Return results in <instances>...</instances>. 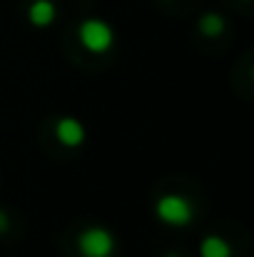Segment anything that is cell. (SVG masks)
I'll return each instance as SVG.
<instances>
[{
	"label": "cell",
	"mask_w": 254,
	"mask_h": 257,
	"mask_svg": "<svg viewBox=\"0 0 254 257\" xmlns=\"http://www.w3.org/2000/svg\"><path fill=\"white\" fill-rule=\"evenodd\" d=\"M112 38H115L112 35V28L107 23H102V20L90 18V20H85L83 25H80V40H83L85 48L92 50V53L107 50L112 45Z\"/></svg>",
	"instance_id": "cell-1"
},
{
	"label": "cell",
	"mask_w": 254,
	"mask_h": 257,
	"mask_svg": "<svg viewBox=\"0 0 254 257\" xmlns=\"http://www.w3.org/2000/svg\"><path fill=\"white\" fill-rule=\"evenodd\" d=\"M192 205L179 195H165L157 202V217L167 225H187L192 220Z\"/></svg>",
	"instance_id": "cell-2"
},
{
	"label": "cell",
	"mask_w": 254,
	"mask_h": 257,
	"mask_svg": "<svg viewBox=\"0 0 254 257\" xmlns=\"http://www.w3.org/2000/svg\"><path fill=\"white\" fill-rule=\"evenodd\" d=\"M167 257H179V255H174V252H172V255H167Z\"/></svg>",
	"instance_id": "cell-9"
},
{
	"label": "cell",
	"mask_w": 254,
	"mask_h": 257,
	"mask_svg": "<svg viewBox=\"0 0 254 257\" xmlns=\"http://www.w3.org/2000/svg\"><path fill=\"white\" fill-rule=\"evenodd\" d=\"M8 230V212L5 210H0V235Z\"/></svg>",
	"instance_id": "cell-8"
},
{
	"label": "cell",
	"mask_w": 254,
	"mask_h": 257,
	"mask_svg": "<svg viewBox=\"0 0 254 257\" xmlns=\"http://www.w3.org/2000/svg\"><path fill=\"white\" fill-rule=\"evenodd\" d=\"M199 30H202L207 38H217V35H222V33H224V20H222V15H217V13H207V15H202V20H199Z\"/></svg>",
	"instance_id": "cell-7"
},
{
	"label": "cell",
	"mask_w": 254,
	"mask_h": 257,
	"mask_svg": "<svg viewBox=\"0 0 254 257\" xmlns=\"http://www.w3.org/2000/svg\"><path fill=\"white\" fill-rule=\"evenodd\" d=\"M202 257H229L232 255V250H229V245L222 240V237H217V235H212V237H207L204 242H202Z\"/></svg>",
	"instance_id": "cell-6"
},
{
	"label": "cell",
	"mask_w": 254,
	"mask_h": 257,
	"mask_svg": "<svg viewBox=\"0 0 254 257\" xmlns=\"http://www.w3.org/2000/svg\"><path fill=\"white\" fill-rule=\"evenodd\" d=\"M28 18L33 25H50L55 20V5L50 0H33L28 8Z\"/></svg>",
	"instance_id": "cell-5"
},
{
	"label": "cell",
	"mask_w": 254,
	"mask_h": 257,
	"mask_svg": "<svg viewBox=\"0 0 254 257\" xmlns=\"http://www.w3.org/2000/svg\"><path fill=\"white\" fill-rule=\"evenodd\" d=\"M112 247L115 240L105 227H87L80 235V252L85 257H110Z\"/></svg>",
	"instance_id": "cell-3"
},
{
	"label": "cell",
	"mask_w": 254,
	"mask_h": 257,
	"mask_svg": "<svg viewBox=\"0 0 254 257\" xmlns=\"http://www.w3.org/2000/svg\"><path fill=\"white\" fill-rule=\"evenodd\" d=\"M55 135H58V140L63 145L75 148V145H80L85 140V127H83V122H78L75 117H63L58 122V127H55Z\"/></svg>",
	"instance_id": "cell-4"
}]
</instances>
